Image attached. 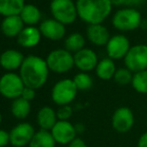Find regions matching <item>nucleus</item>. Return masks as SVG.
<instances>
[{"instance_id": "26", "label": "nucleus", "mask_w": 147, "mask_h": 147, "mask_svg": "<svg viewBox=\"0 0 147 147\" xmlns=\"http://www.w3.org/2000/svg\"><path fill=\"white\" fill-rule=\"evenodd\" d=\"M131 85L136 92L147 94V70L133 73Z\"/></svg>"}, {"instance_id": "1", "label": "nucleus", "mask_w": 147, "mask_h": 147, "mask_svg": "<svg viewBox=\"0 0 147 147\" xmlns=\"http://www.w3.org/2000/svg\"><path fill=\"white\" fill-rule=\"evenodd\" d=\"M49 71L46 60L39 56L29 55L24 58L19 69V75L26 87L36 90L46 83Z\"/></svg>"}, {"instance_id": "13", "label": "nucleus", "mask_w": 147, "mask_h": 147, "mask_svg": "<svg viewBox=\"0 0 147 147\" xmlns=\"http://www.w3.org/2000/svg\"><path fill=\"white\" fill-rule=\"evenodd\" d=\"M74 55V66L80 72H90L95 70L98 64V55L93 49L83 48L82 50L76 52Z\"/></svg>"}, {"instance_id": "14", "label": "nucleus", "mask_w": 147, "mask_h": 147, "mask_svg": "<svg viewBox=\"0 0 147 147\" xmlns=\"http://www.w3.org/2000/svg\"><path fill=\"white\" fill-rule=\"evenodd\" d=\"M41 35L52 41H58L65 36V25L55 19H46L42 21L39 26Z\"/></svg>"}, {"instance_id": "2", "label": "nucleus", "mask_w": 147, "mask_h": 147, "mask_svg": "<svg viewBox=\"0 0 147 147\" xmlns=\"http://www.w3.org/2000/svg\"><path fill=\"white\" fill-rule=\"evenodd\" d=\"M78 17L88 25L102 24L112 12L111 0H76Z\"/></svg>"}, {"instance_id": "24", "label": "nucleus", "mask_w": 147, "mask_h": 147, "mask_svg": "<svg viewBox=\"0 0 147 147\" xmlns=\"http://www.w3.org/2000/svg\"><path fill=\"white\" fill-rule=\"evenodd\" d=\"M20 17H21L24 24H27L28 26H32L39 22L41 18V12L33 4H26L20 13Z\"/></svg>"}, {"instance_id": "9", "label": "nucleus", "mask_w": 147, "mask_h": 147, "mask_svg": "<svg viewBox=\"0 0 147 147\" xmlns=\"http://www.w3.org/2000/svg\"><path fill=\"white\" fill-rule=\"evenodd\" d=\"M107 57L112 60L124 59L129 49L131 48L129 39L123 34L112 35L105 46Z\"/></svg>"}, {"instance_id": "15", "label": "nucleus", "mask_w": 147, "mask_h": 147, "mask_svg": "<svg viewBox=\"0 0 147 147\" xmlns=\"http://www.w3.org/2000/svg\"><path fill=\"white\" fill-rule=\"evenodd\" d=\"M86 37L89 42L95 46H106L111 35L103 24H92L88 25L86 29Z\"/></svg>"}, {"instance_id": "12", "label": "nucleus", "mask_w": 147, "mask_h": 147, "mask_svg": "<svg viewBox=\"0 0 147 147\" xmlns=\"http://www.w3.org/2000/svg\"><path fill=\"white\" fill-rule=\"evenodd\" d=\"M55 142L62 145H68L72 140L77 137V132L75 125L70 121H62L58 120L53 128L50 130Z\"/></svg>"}, {"instance_id": "31", "label": "nucleus", "mask_w": 147, "mask_h": 147, "mask_svg": "<svg viewBox=\"0 0 147 147\" xmlns=\"http://www.w3.org/2000/svg\"><path fill=\"white\" fill-rule=\"evenodd\" d=\"M35 96H36V92H35V89H32V88H29V87H26L24 88L23 92H22V95L21 97L23 99H25V100L27 101H32L33 99L35 98Z\"/></svg>"}, {"instance_id": "34", "label": "nucleus", "mask_w": 147, "mask_h": 147, "mask_svg": "<svg viewBox=\"0 0 147 147\" xmlns=\"http://www.w3.org/2000/svg\"><path fill=\"white\" fill-rule=\"evenodd\" d=\"M137 147H147V131L141 134L137 141Z\"/></svg>"}, {"instance_id": "18", "label": "nucleus", "mask_w": 147, "mask_h": 147, "mask_svg": "<svg viewBox=\"0 0 147 147\" xmlns=\"http://www.w3.org/2000/svg\"><path fill=\"white\" fill-rule=\"evenodd\" d=\"M24 29V23L20 15L4 17L1 22V31L7 37H15Z\"/></svg>"}, {"instance_id": "3", "label": "nucleus", "mask_w": 147, "mask_h": 147, "mask_svg": "<svg viewBox=\"0 0 147 147\" xmlns=\"http://www.w3.org/2000/svg\"><path fill=\"white\" fill-rule=\"evenodd\" d=\"M143 21L140 11L133 7H121L113 14L112 26L120 32H129L140 28Z\"/></svg>"}, {"instance_id": "35", "label": "nucleus", "mask_w": 147, "mask_h": 147, "mask_svg": "<svg viewBox=\"0 0 147 147\" xmlns=\"http://www.w3.org/2000/svg\"><path fill=\"white\" fill-rule=\"evenodd\" d=\"M75 129H76L77 134H80V133H83L84 130H85V127H84L83 124L78 123V124H76V125H75Z\"/></svg>"}, {"instance_id": "16", "label": "nucleus", "mask_w": 147, "mask_h": 147, "mask_svg": "<svg viewBox=\"0 0 147 147\" xmlns=\"http://www.w3.org/2000/svg\"><path fill=\"white\" fill-rule=\"evenodd\" d=\"M23 61V54L15 49H8L0 55V66L9 72L20 69Z\"/></svg>"}, {"instance_id": "29", "label": "nucleus", "mask_w": 147, "mask_h": 147, "mask_svg": "<svg viewBox=\"0 0 147 147\" xmlns=\"http://www.w3.org/2000/svg\"><path fill=\"white\" fill-rule=\"evenodd\" d=\"M57 118L58 120L62 121H69V118L73 114V109L70 105H64V106H60L58 110L56 111Z\"/></svg>"}, {"instance_id": "27", "label": "nucleus", "mask_w": 147, "mask_h": 147, "mask_svg": "<svg viewBox=\"0 0 147 147\" xmlns=\"http://www.w3.org/2000/svg\"><path fill=\"white\" fill-rule=\"evenodd\" d=\"M75 86L78 91H86L89 90L93 86V79L87 72H79L73 78Z\"/></svg>"}, {"instance_id": "33", "label": "nucleus", "mask_w": 147, "mask_h": 147, "mask_svg": "<svg viewBox=\"0 0 147 147\" xmlns=\"http://www.w3.org/2000/svg\"><path fill=\"white\" fill-rule=\"evenodd\" d=\"M68 147H88V146L83 139H81V138H79V137H76L75 139L72 140V141L68 144Z\"/></svg>"}, {"instance_id": "21", "label": "nucleus", "mask_w": 147, "mask_h": 147, "mask_svg": "<svg viewBox=\"0 0 147 147\" xmlns=\"http://www.w3.org/2000/svg\"><path fill=\"white\" fill-rule=\"evenodd\" d=\"M24 6V0H0V14L4 17L20 15Z\"/></svg>"}, {"instance_id": "28", "label": "nucleus", "mask_w": 147, "mask_h": 147, "mask_svg": "<svg viewBox=\"0 0 147 147\" xmlns=\"http://www.w3.org/2000/svg\"><path fill=\"white\" fill-rule=\"evenodd\" d=\"M132 78H133V73L129 69H127L126 67H120L117 68L113 80L118 85L125 86L128 84H131Z\"/></svg>"}, {"instance_id": "36", "label": "nucleus", "mask_w": 147, "mask_h": 147, "mask_svg": "<svg viewBox=\"0 0 147 147\" xmlns=\"http://www.w3.org/2000/svg\"><path fill=\"white\" fill-rule=\"evenodd\" d=\"M1 122H2V116H1V113H0V125H1Z\"/></svg>"}, {"instance_id": "5", "label": "nucleus", "mask_w": 147, "mask_h": 147, "mask_svg": "<svg viewBox=\"0 0 147 147\" xmlns=\"http://www.w3.org/2000/svg\"><path fill=\"white\" fill-rule=\"evenodd\" d=\"M78 89L74 84L73 79L65 78L54 84L51 90V99L59 106L70 105L76 98Z\"/></svg>"}, {"instance_id": "17", "label": "nucleus", "mask_w": 147, "mask_h": 147, "mask_svg": "<svg viewBox=\"0 0 147 147\" xmlns=\"http://www.w3.org/2000/svg\"><path fill=\"white\" fill-rule=\"evenodd\" d=\"M37 124L39 125L40 129L50 131L53 126L58 121L56 111L50 106H43L39 109L36 116Z\"/></svg>"}, {"instance_id": "32", "label": "nucleus", "mask_w": 147, "mask_h": 147, "mask_svg": "<svg viewBox=\"0 0 147 147\" xmlns=\"http://www.w3.org/2000/svg\"><path fill=\"white\" fill-rule=\"evenodd\" d=\"M9 143H10L9 132L5 131L3 129H0V147H5Z\"/></svg>"}, {"instance_id": "7", "label": "nucleus", "mask_w": 147, "mask_h": 147, "mask_svg": "<svg viewBox=\"0 0 147 147\" xmlns=\"http://www.w3.org/2000/svg\"><path fill=\"white\" fill-rule=\"evenodd\" d=\"M25 85L19 74L14 72H7L0 77V94L7 99H14L21 97Z\"/></svg>"}, {"instance_id": "6", "label": "nucleus", "mask_w": 147, "mask_h": 147, "mask_svg": "<svg viewBox=\"0 0 147 147\" xmlns=\"http://www.w3.org/2000/svg\"><path fill=\"white\" fill-rule=\"evenodd\" d=\"M46 63L50 71L66 73L74 67V55L66 49H55L48 54Z\"/></svg>"}, {"instance_id": "25", "label": "nucleus", "mask_w": 147, "mask_h": 147, "mask_svg": "<svg viewBox=\"0 0 147 147\" xmlns=\"http://www.w3.org/2000/svg\"><path fill=\"white\" fill-rule=\"evenodd\" d=\"M65 49L67 51L75 54L76 52L82 50L83 48H85V37L81 34V33H72L69 36H67V38L65 39Z\"/></svg>"}, {"instance_id": "22", "label": "nucleus", "mask_w": 147, "mask_h": 147, "mask_svg": "<svg viewBox=\"0 0 147 147\" xmlns=\"http://www.w3.org/2000/svg\"><path fill=\"white\" fill-rule=\"evenodd\" d=\"M56 142L53 138L50 131L47 130H38L35 132L29 147H55Z\"/></svg>"}, {"instance_id": "23", "label": "nucleus", "mask_w": 147, "mask_h": 147, "mask_svg": "<svg viewBox=\"0 0 147 147\" xmlns=\"http://www.w3.org/2000/svg\"><path fill=\"white\" fill-rule=\"evenodd\" d=\"M31 111V104L29 101L25 100L22 97L16 98L11 103V113L15 118L23 120L29 115Z\"/></svg>"}, {"instance_id": "4", "label": "nucleus", "mask_w": 147, "mask_h": 147, "mask_svg": "<svg viewBox=\"0 0 147 147\" xmlns=\"http://www.w3.org/2000/svg\"><path fill=\"white\" fill-rule=\"evenodd\" d=\"M50 11L53 19L64 25L74 23L78 17L76 2L74 0H52Z\"/></svg>"}, {"instance_id": "11", "label": "nucleus", "mask_w": 147, "mask_h": 147, "mask_svg": "<svg viewBox=\"0 0 147 147\" xmlns=\"http://www.w3.org/2000/svg\"><path fill=\"white\" fill-rule=\"evenodd\" d=\"M112 128L118 133H127L134 125V114L129 107L121 106L113 112L111 117Z\"/></svg>"}, {"instance_id": "30", "label": "nucleus", "mask_w": 147, "mask_h": 147, "mask_svg": "<svg viewBox=\"0 0 147 147\" xmlns=\"http://www.w3.org/2000/svg\"><path fill=\"white\" fill-rule=\"evenodd\" d=\"M113 6L117 7H133L135 8L136 6H139L143 4L144 0H111Z\"/></svg>"}, {"instance_id": "20", "label": "nucleus", "mask_w": 147, "mask_h": 147, "mask_svg": "<svg viewBox=\"0 0 147 147\" xmlns=\"http://www.w3.org/2000/svg\"><path fill=\"white\" fill-rule=\"evenodd\" d=\"M116 70L117 68L114 60L110 59L109 57H104L99 60L98 64L95 68V74L99 79L107 81V80L113 79Z\"/></svg>"}, {"instance_id": "19", "label": "nucleus", "mask_w": 147, "mask_h": 147, "mask_svg": "<svg viewBox=\"0 0 147 147\" xmlns=\"http://www.w3.org/2000/svg\"><path fill=\"white\" fill-rule=\"evenodd\" d=\"M41 33L38 28L34 26L25 27L17 36V42L20 46L24 48H31L34 47L40 42Z\"/></svg>"}, {"instance_id": "8", "label": "nucleus", "mask_w": 147, "mask_h": 147, "mask_svg": "<svg viewBox=\"0 0 147 147\" xmlns=\"http://www.w3.org/2000/svg\"><path fill=\"white\" fill-rule=\"evenodd\" d=\"M124 60V65L132 73L147 70V45L136 44L131 46Z\"/></svg>"}, {"instance_id": "10", "label": "nucleus", "mask_w": 147, "mask_h": 147, "mask_svg": "<svg viewBox=\"0 0 147 147\" xmlns=\"http://www.w3.org/2000/svg\"><path fill=\"white\" fill-rule=\"evenodd\" d=\"M35 129L28 122H21L15 125L9 132L10 144L14 147L28 146L35 134Z\"/></svg>"}]
</instances>
